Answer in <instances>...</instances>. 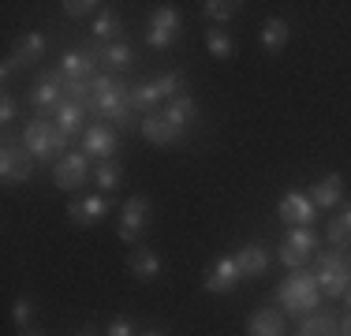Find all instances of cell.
Segmentation results:
<instances>
[{"instance_id":"obj_1","label":"cell","mask_w":351,"mask_h":336,"mask_svg":"<svg viewBox=\"0 0 351 336\" xmlns=\"http://www.w3.org/2000/svg\"><path fill=\"white\" fill-rule=\"evenodd\" d=\"M273 299H277V307L284 310V314H291V317L303 322L306 314H314V310H317V302H322V288H317L314 273H306V269H291V273L277 284Z\"/></svg>"},{"instance_id":"obj_2","label":"cell","mask_w":351,"mask_h":336,"mask_svg":"<svg viewBox=\"0 0 351 336\" xmlns=\"http://www.w3.org/2000/svg\"><path fill=\"white\" fill-rule=\"evenodd\" d=\"M314 280L322 288V296L329 299H344L351 288V247H329L317 254Z\"/></svg>"},{"instance_id":"obj_3","label":"cell","mask_w":351,"mask_h":336,"mask_svg":"<svg viewBox=\"0 0 351 336\" xmlns=\"http://www.w3.org/2000/svg\"><path fill=\"white\" fill-rule=\"evenodd\" d=\"M68 134L56 128L53 120H45V116H34V120L23 123V146L34 154V161H60L64 154H68Z\"/></svg>"},{"instance_id":"obj_4","label":"cell","mask_w":351,"mask_h":336,"mask_svg":"<svg viewBox=\"0 0 351 336\" xmlns=\"http://www.w3.org/2000/svg\"><path fill=\"white\" fill-rule=\"evenodd\" d=\"M82 108L94 116H101V120H112L116 128H138L135 123V108H131V86L123 79H116L112 90H105V94H94L82 101Z\"/></svg>"},{"instance_id":"obj_5","label":"cell","mask_w":351,"mask_h":336,"mask_svg":"<svg viewBox=\"0 0 351 336\" xmlns=\"http://www.w3.org/2000/svg\"><path fill=\"white\" fill-rule=\"evenodd\" d=\"M149 217H154V202L146 195H131L128 202L120 206V224H116V235L131 247H138L142 232L149 228Z\"/></svg>"},{"instance_id":"obj_6","label":"cell","mask_w":351,"mask_h":336,"mask_svg":"<svg viewBox=\"0 0 351 336\" xmlns=\"http://www.w3.org/2000/svg\"><path fill=\"white\" fill-rule=\"evenodd\" d=\"M34 154L23 146V139H4V149H0V180L4 183H30L34 180Z\"/></svg>"},{"instance_id":"obj_7","label":"cell","mask_w":351,"mask_h":336,"mask_svg":"<svg viewBox=\"0 0 351 336\" xmlns=\"http://www.w3.org/2000/svg\"><path fill=\"white\" fill-rule=\"evenodd\" d=\"M317 232H314V224L311 228H288V235L280 239V247H277V258L284 262V269H303L306 262H311V254H314V247H317Z\"/></svg>"},{"instance_id":"obj_8","label":"cell","mask_w":351,"mask_h":336,"mask_svg":"<svg viewBox=\"0 0 351 336\" xmlns=\"http://www.w3.org/2000/svg\"><path fill=\"white\" fill-rule=\"evenodd\" d=\"M64 101H68V94H64V75L60 71L38 75V82L30 86V108H34L38 116H45V120H53Z\"/></svg>"},{"instance_id":"obj_9","label":"cell","mask_w":351,"mask_h":336,"mask_svg":"<svg viewBox=\"0 0 351 336\" xmlns=\"http://www.w3.org/2000/svg\"><path fill=\"white\" fill-rule=\"evenodd\" d=\"M180 30H183V19L176 8H154L149 15V27H146V45L149 49H172L180 41Z\"/></svg>"},{"instance_id":"obj_10","label":"cell","mask_w":351,"mask_h":336,"mask_svg":"<svg viewBox=\"0 0 351 336\" xmlns=\"http://www.w3.org/2000/svg\"><path fill=\"white\" fill-rule=\"evenodd\" d=\"M112 195H82V198H71L68 202V217L71 224H79V228H94V224H101L108 213H112Z\"/></svg>"},{"instance_id":"obj_11","label":"cell","mask_w":351,"mask_h":336,"mask_svg":"<svg viewBox=\"0 0 351 336\" xmlns=\"http://www.w3.org/2000/svg\"><path fill=\"white\" fill-rule=\"evenodd\" d=\"M90 176H94V168H90V157L82 154V149H68V154H64L60 161L53 165V183H56L60 191L82 187Z\"/></svg>"},{"instance_id":"obj_12","label":"cell","mask_w":351,"mask_h":336,"mask_svg":"<svg viewBox=\"0 0 351 336\" xmlns=\"http://www.w3.org/2000/svg\"><path fill=\"white\" fill-rule=\"evenodd\" d=\"M277 217L288 228H311L314 217H317V206L311 195H299V191H288V195H280L277 202Z\"/></svg>"},{"instance_id":"obj_13","label":"cell","mask_w":351,"mask_h":336,"mask_svg":"<svg viewBox=\"0 0 351 336\" xmlns=\"http://www.w3.org/2000/svg\"><path fill=\"white\" fill-rule=\"evenodd\" d=\"M116 149H120V134H116L108 123H90L86 131H82V154L90 157V161H112Z\"/></svg>"},{"instance_id":"obj_14","label":"cell","mask_w":351,"mask_h":336,"mask_svg":"<svg viewBox=\"0 0 351 336\" xmlns=\"http://www.w3.org/2000/svg\"><path fill=\"white\" fill-rule=\"evenodd\" d=\"M239 280H243V273H239L236 258H232V254H221L210 269H206L202 288L210 291V296H228V291L239 288Z\"/></svg>"},{"instance_id":"obj_15","label":"cell","mask_w":351,"mask_h":336,"mask_svg":"<svg viewBox=\"0 0 351 336\" xmlns=\"http://www.w3.org/2000/svg\"><path fill=\"white\" fill-rule=\"evenodd\" d=\"M94 67H97V56L90 53V49H68V53L60 56V64H56V71L64 75V86H71V82H90L94 79Z\"/></svg>"},{"instance_id":"obj_16","label":"cell","mask_w":351,"mask_h":336,"mask_svg":"<svg viewBox=\"0 0 351 336\" xmlns=\"http://www.w3.org/2000/svg\"><path fill=\"white\" fill-rule=\"evenodd\" d=\"M247 336H288V314L277 307H258L247 317Z\"/></svg>"},{"instance_id":"obj_17","label":"cell","mask_w":351,"mask_h":336,"mask_svg":"<svg viewBox=\"0 0 351 336\" xmlns=\"http://www.w3.org/2000/svg\"><path fill=\"white\" fill-rule=\"evenodd\" d=\"M90 53L97 56V67L101 71H128L131 64H135V49L128 45V41H108V45H90Z\"/></svg>"},{"instance_id":"obj_18","label":"cell","mask_w":351,"mask_h":336,"mask_svg":"<svg viewBox=\"0 0 351 336\" xmlns=\"http://www.w3.org/2000/svg\"><path fill=\"white\" fill-rule=\"evenodd\" d=\"M138 134L146 142H154V146H172V142L183 139V131H176L169 120H165V112H149L138 120Z\"/></svg>"},{"instance_id":"obj_19","label":"cell","mask_w":351,"mask_h":336,"mask_svg":"<svg viewBox=\"0 0 351 336\" xmlns=\"http://www.w3.org/2000/svg\"><path fill=\"white\" fill-rule=\"evenodd\" d=\"M41 56H45V34H41V30H27L19 41H15V49H12L8 60H12L15 67H34Z\"/></svg>"},{"instance_id":"obj_20","label":"cell","mask_w":351,"mask_h":336,"mask_svg":"<svg viewBox=\"0 0 351 336\" xmlns=\"http://www.w3.org/2000/svg\"><path fill=\"white\" fill-rule=\"evenodd\" d=\"M236 265L239 273H243V280H258V276H265V269H269V250L262 247V243H243L236 254Z\"/></svg>"},{"instance_id":"obj_21","label":"cell","mask_w":351,"mask_h":336,"mask_svg":"<svg viewBox=\"0 0 351 336\" xmlns=\"http://www.w3.org/2000/svg\"><path fill=\"white\" fill-rule=\"evenodd\" d=\"M311 198H314L317 209L340 206V198H344V176H340V172H325L322 180H317L314 187H311Z\"/></svg>"},{"instance_id":"obj_22","label":"cell","mask_w":351,"mask_h":336,"mask_svg":"<svg viewBox=\"0 0 351 336\" xmlns=\"http://www.w3.org/2000/svg\"><path fill=\"white\" fill-rule=\"evenodd\" d=\"M128 269L138 276L142 284H149V280L161 276V258H157L149 247H142V243H138V247H131V254H128Z\"/></svg>"},{"instance_id":"obj_23","label":"cell","mask_w":351,"mask_h":336,"mask_svg":"<svg viewBox=\"0 0 351 336\" xmlns=\"http://www.w3.org/2000/svg\"><path fill=\"white\" fill-rule=\"evenodd\" d=\"M53 123H56V128H60L64 134H68V139H75V134H82V131L90 128V123H86V108H82L79 101H71V97L64 101L60 108H56Z\"/></svg>"},{"instance_id":"obj_24","label":"cell","mask_w":351,"mask_h":336,"mask_svg":"<svg viewBox=\"0 0 351 336\" xmlns=\"http://www.w3.org/2000/svg\"><path fill=\"white\" fill-rule=\"evenodd\" d=\"M165 120H169L176 131H183V134H187V128L198 120V105H195V97H191V94L172 97L169 105H165Z\"/></svg>"},{"instance_id":"obj_25","label":"cell","mask_w":351,"mask_h":336,"mask_svg":"<svg viewBox=\"0 0 351 336\" xmlns=\"http://www.w3.org/2000/svg\"><path fill=\"white\" fill-rule=\"evenodd\" d=\"M295 336H340V317L332 310H314L299 322Z\"/></svg>"},{"instance_id":"obj_26","label":"cell","mask_w":351,"mask_h":336,"mask_svg":"<svg viewBox=\"0 0 351 336\" xmlns=\"http://www.w3.org/2000/svg\"><path fill=\"white\" fill-rule=\"evenodd\" d=\"M288 41H291V23H288V19H277V15H273V19H265V23H262L258 45H262L265 53H280V49L288 45Z\"/></svg>"},{"instance_id":"obj_27","label":"cell","mask_w":351,"mask_h":336,"mask_svg":"<svg viewBox=\"0 0 351 336\" xmlns=\"http://www.w3.org/2000/svg\"><path fill=\"white\" fill-rule=\"evenodd\" d=\"M123 19L112 12V8H105V12H97L94 27H90V38H94V45H108V41H123Z\"/></svg>"},{"instance_id":"obj_28","label":"cell","mask_w":351,"mask_h":336,"mask_svg":"<svg viewBox=\"0 0 351 336\" xmlns=\"http://www.w3.org/2000/svg\"><path fill=\"white\" fill-rule=\"evenodd\" d=\"M161 90H157V82L149 79V82H138V86H131V108L142 116H149V112H157V105H161Z\"/></svg>"},{"instance_id":"obj_29","label":"cell","mask_w":351,"mask_h":336,"mask_svg":"<svg viewBox=\"0 0 351 336\" xmlns=\"http://www.w3.org/2000/svg\"><path fill=\"white\" fill-rule=\"evenodd\" d=\"M94 183H97V191L101 195H116V187L123 183V168H120V161H97L94 165Z\"/></svg>"},{"instance_id":"obj_30","label":"cell","mask_w":351,"mask_h":336,"mask_svg":"<svg viewBox=\"0 0 351 336\" xmlns=\"http://www.w3.org/2000/svg\"><path fill=\"white\" fill-rule=\"evenodd\" d=\"M206 49H210L213 60H232V56H236V38L221 27H210L206 30Z\"/></svg>"},{"instance_id":"obj_31","label":"cell","mask_w":351,"mask_h":336,"mask_svg":"<svg viewBox=\"0 0 351 336\" xmlns=\"http://www.w3.org/2000/svg\"><path fill=\"white\" fill-rule=\"evenodd\" d=\"M325 239L332 247H351V206L340 209V217H332L329 228H325Z\"/></svg>"},{"instance_id":"obj_32","label":"cell","mask_w":351,"mask_h":336,"mask_svg":"<svg viewBox=\"0 0 351 336\" xmlns=\"http://www.w3.org/2000/svg\"><path fill=\"white\" fill-rule=\"evenodd\" d=\"M239 0H202V15L210 23H232V15L239 12Z\"/></svg>"},{"instance_id":"obj_33","label":"cell","mask_w":351,"mask_h":336,"mask_svg":"<svg viewBox=\"0 0 351 336\" xmlns=\"http://www.w3.org/2000/svg\"><path fill=\"white\" fill-rule=\"evenodd\" d=\"M64 15L68 19H86V15H94V12H105L108 4H97V0H64Z\"/></svg>"},{"instance_id":"obj_34","label":"cell","mask_w":351,"mask_h":336,"mask_svg":"<svg viewBox=\"0 0 351 336\" xmlns=\"http://www.w3.org/2000/svg\"><path fill=\"white\" fill-rule=\"evenodd\" d=\"M12 322L19 325V329H27V325H34V299L30 296H19L12 307Z\"/></svg>"},{"instance_id":"obj_35","label":"cell","mask_w":351,"mask_h":336,"mask_svg":"<svg viewBox=\"0 0 351 336\" xmlns=\"http://www.w3.org/2000/svg\"><path fill=\"white\" fill-rule=\"evenodd\" d=\"M105 336H138V325L131 322L128 314H116L112 322L105 325Z\"/></svg>"},{"instance_id":"obj_36","label":"cell","mask_w":351,"mask_h":336,"mask_svg":"<svg viewBox=\"0 0 351 336\" xmlns=\"http://www.w3.org/2000/svg\"><path fill=\"white\" fill-rule=\"evenodd\" d=\"M15 120H19V101L12 94H4L0 97V128H12Z\"/></svg>"},{"instance_id":"obj_37","label":"cell","mask_w":351,"mask_h":336,"mask_svg":"<svg viewBox=\"0 0 351 336\" xmlns=\"http://www.w3.org/2000/svg\"><path fill=\"white\" fill-rule=\"evenodd\" d=\"M71 336H101V329H97V325H90V322H86V325H82V329H75Z\"/></svg>"},{"instance_id":"obj_38","label":"cell","mask_w":351,"mask_h":336,"mask_svg":"<svg viewBox=\"0 0 351 336\" xmlns=\"http://www.w3.org/2000/svg\"><path fill=\"white\" fill-rule=\"evenodd\" d=\"M340 336H351V310L340 317Z\"/></svg>"},{"instance_id":"obj_39","label":"cell","mask_w":351,"mask_h":336,"mask_svg":"<svg viewBox=\"0 0 351 336\" xmlns=\"http://www.w3.org/2000/svg\"><path fill=\"white\" fill-rule=\"evenodd\" d=\"M19 336H49V333L38 329V325H27V329H19Z\"/></svg>"},{"instance_id":"obj_40","label":"cell","mask_w":351,"mask_h":336,"mask_svg":"<svg viewBox=\"0 0 351 336\" xmlns=\"http://www.w3.org/2000/svg\"><path fill=\"white\" fill-rule=\"evenodd\" d=\"M344 302H348V310H351V288H348V296H344Z\"/></svg>"},{"instance_id":"obj_41","label":"cell","mask_w":351,"mask_h":336,"mask_svg":"<svg viewBox=\"0 0 351 336\" xmlns=\"http://www.w3.org/2000/svg\"><path fill=\"white\" fill-rule=\"evenodd\" d=\"M142 336H161V333H157V329H149V333H142Z\"/></svg>"}]
</instances>
